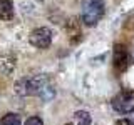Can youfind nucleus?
<instances>
[{"label": "nucleus", "mask_w": 134, "mask_h": 125, "mask_svg": "<svg viewBox=\"0 0 134 125\" xmlns=\"http://www.w3.org/2000/svg\"><path fill=\"white\" fill-rule=\"evenodd\" d=\"M112 108L119 114H129L134 110V92L132 90H121L119 93L112 98Z\"/></svg>", "instance_id": "nucleus-3"}, {"label": "nucleus", "mask_w": 134, "mask_h": 125, "mask_svg": "<svg viewBox=\"0 0 134 125\" xmlns=\"http://www.w3.org/2000/svg\"><path fill=\"white\" fill-rule=\"evenodd\" d=\"M74 118L77 122V125H91V122H92L89 112H86V110H77L74 114Z\"/></svg>", "instance_id": "nucleus-9"}, {"label": "nucleus", "mask_w": 134, "mask_h": 125, "mask_svg": "<svg viewBox=\"0 0 134 125\" xmlns=\"http://www.w3.org/2000/svg\"><path fill=\"white\" fill-rule=\"evenodd\" d=\"M15 15L14 3L10 0H0V20L3 22H10Z\"/></svg>", "instance_id": "nucleus-7"}, {"label": "nucleus", "mask_w": 134, "mask_h": 125, "mask_svg": "<svg viewBox=\"0 0 134 125\" xmlns=\"http://www.w3.org/2000/svg\"><path fill=\"white\" fill-rule=\"evenodd\" d=\"M15 93L20 97H39L49 102L55 97V89L50 85L49 78L44 75H35L30 78H22L15 83Z\"/></svg>", "instance_id": "nucleus-1"}, {"label": "nucleus", "mask_w": 134, "mask_h": 125, "mask_svg": "<svg viewBox=\"0 0 134 125\" xmlns=\"http://www.w3.org/2000/svg\"><path fill=\"white\" fill-rule=\"evenodd\" d=\"M65 32L70 35V39H72V42H77L79 39H81V25H79L77 18H70L69 22L65 23Z\"/></svg>", "instance_id": "nucleus-8"}, {"label": "nucleus", "mask_w": 134, "mask_h": 125, "mask_svg": "<svg viewBox=\"0 0 134 125\" xmlns=\"http://www.w3.org/2000/svg\"><path fill=\"white\" fill-rule=\"evenodd\" d=\"M104 15V0H82L81 17L87 27H92Z\"/></svg>", "instance_id": "nucleus-2"}, {"label": "nucleus", "mask_w": 134, "mask_h": 125, "mask_svg": "<svg viewBox=\"0 0 134 125\" xmlns=\"http://www.w3.org/2000/svg\"><path fill=\"white\" fill-rule=\"evenodd\" d=\"M114 68L117 72H124L129 65V52L124 45H116L114 47Z\"/></svg>", "instance_id": "nucleus-5"}, {"label": "nucleus", "mask_w": 134, "mask_h": 125, "mask_svg": "<svg viewBox=\"0 0 134 125\" xmlns=\"http://www.w3.org/2000/svg\"><path fill=\"white\" fill-rule=\"evenodd\" d=\"M37 2H42V0H37Z\"/></svg>", "instance_id": "nucleus-14"}, {"label": "nucleus", "mask_w": 134, "mask_h": 125, "mask_svg": "<svg viewBox=\"0 0 134 125\" xmlns=\"http://www.w3.org/2000/svg\"><path fill=\"white\" fill-rule=\"evenodd\" d=\"M65 125H72V123H65Z\"/></svg>", "instance_id": "nucleus-13"}, {"label": "nucleus", "mask_w": 134, "mask_h": 125, "mask_svg": "<svg viewBox=\"0 0 134 125\" xmlns=\"http://www.w3.org/2000/svg\"><path fill=\"white\" fill-rule=\"evenodd\" d=\"M0 125H22V122L17 114H5L0 118Z\"/></svg>", "instance_id": "nucleus-10"}, {"label": "nucleus", "mask_w": 134, "mask_h": 125, "mask_svg": "<svg viewBox=\"0 0 134 125\" xmlns=\"http://www.w3.org/2000/svg\"><path fill=\"white\" fill-rule=\"evenodd\" d=\"M116 125H134V123L131 122V120H127V118H119L116 122Z\"/></svg>", "instance_id": "nucleus-12"}, {"label": "nucleus", "mask_w": 134, "mask_h": 125, "mask_svg": "<svg viewBox=\"0 0 134 125\" xmlns=\"http://www.w3.org/2000/svg\"><path fill=\"white\" fill-rule=\"evenodd\" d=\"M17 65V57L12 52H2L0 53V75L7 77L15 70Z\"/></svg>", "instance_id": "nucleus-6"}, {"label": "nucleus", "mask_w": 134, "mask_h": 125, "mask_svg": "<svg viewBox=\"0 0 134 125\" xmlns=\"http://www.w3.org/2000/svg\"><path fill=\"white\" fill-rule=\"evenodd\" d=\"M29 42L35 48H47L52 43V30L47 27H37L29 35Z\"/></svg>", "instance_id": "nucleus-4"}, {"label": "nucleus", "mask_w": 134, "mask_h": 125, "mask_svg": "<svg viewBox=\"0 0 134 125\" xmlns=\"http://www.w3.org/2000/svg\"><path fill=\"white\" fill-rule=\"evenodd\" d=\"M25 125H44V122H42L40 117H29L27 120H25Z\"/></svg>", "instance_id": "nucleus-11"}]
</instances>
